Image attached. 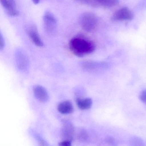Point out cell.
<instances>
[{"mask_svg": "<svg viewBox=\"0 0 146 146\" xmlns=\"http://www.w3.org/2000/svg\"><path fill=\"white\" fill-rule=\"evenodd\" d=\"M119 4V0H93V5L101 6L105 7H112Z\"/></svg>", "mask_w": 146, "mask_h": 146, "instance_id": "cell-11", "label": "cell"}, {"mask_svg": "<svg viewBox=\"0 0 146 146\" xmlns=\"http://www.w3.org/2000/svg\"><path fill=\"white\" fill-rule=\"evenodd\" d=\"M58 110L62 114H69L73 111L74 108L70 102L66 100L59 104L58 106Z\"/></svg>", "mask_w": 146, "mask_h": 146, "instance_id": "cell-9", "label": "cell"}, {"mask_svg": "<svg viewBox=\"0 0 146 146\" xmlns=\"http://www.w3.org/2000/svg\"><path fill=\"white\" fill-rule=\"evenodd\" d=\"M32 1L35 5H37L40 3V0H32Z\"/></svg>", "mask_w": 146, "mask_h": 146, "instance_id": "cell-18", "label": "cell"}, {"mask_svg": "<svg viewBox=\"0 0 146 146\" xmlns=\"http://www.w3.org/2000/svg\"><path fill=\"white\" fill-rule=\"evenodd\" d=\"M59 145L61 146H71L72 144L70 141L66 140L60 143Z\"/></svg>", "mask_w": 146, "mask_h": 146, "instance_id": "cell-16", "label": "cell"}, {"mask_svg": "<svg viewBox=\"0 0 146 146\" xmlns=\"http://www.w3.org/2000/svg\"><path fill=\"white\" fill-rule=\"evenodd\" d=\"M81 3H83L86 5H93V0H78Z\"/></svg>", "mask_w": 146, "mask_h": 146, "instance_id": "cell-17", "label": "cell"}, {"mask_svg": "<svg viewBox=\"0 0 146 146\" xmlns=\"http://www.w3.org/2000/svg\"><path fill=\"white\" fill-rule=\"evenodd\" d=\"M132 143H135V145H143V142L141 139L139 138L135 137L132 139Z\"/></svg>", "mask_w": 146, "mask_h": 146, "instance_id": "cell-15", "label": "cell"}, {"mask_svg": "<svg viewBox=\"0 0 146 146\" xmlns=\"http://www.w3.org/2000/svg\"><path fill=\"white\" fill-rule=\"evenodd\" d=\"M76 103L78 108L81 110H88L92 106L93 101L90 98L78 99L76 100Z\"/></svg>", "mask_w": 146, "mask_h": 146, "instance_id": "cell-12", "label": "cell"}, {"mask_svg": "<svg viewBox=\"0 0 146 146\" xmlns=\"http://www.w3.org/2000/svg\"><path fill=\"white\" fill-rule=\"evenodd\" d=\"M1 3L10 16L15 17L19 15L16 0H1Z\"/></svg>", "mask_w": 146, "mask_h": 146, "instance_id": "cell-5", "label": "cell"}, {"mask_svg": "<svg viewBox=\"0 0 146 146\" xmlns=\"http://www.w3.org/2000/svg\"><path fill=\"white\" fill-rule=\"evenodd\" d=\"M140 99L143 102L146 104V90L141 92L140 95Z\"/></svg>", "mask_w": 146, "mask_h": 146, "instance_id": "cell-13", "label": "cell"}, {"mask_svg": "<svg viewBox=\"0 0 146 146\" xmlns=\"http://www.w3.org/2000/svg\"><path fill=\"white\" fill-rule=\"evenodd\" d=\"M70 50L78 57H83L90 54L96 49L94 42L83 36H75L69 43Z\"/></svg>", "mask_w": 146, "mask_h": 146, "instance_id": "cell-1", "label": "cell"}, {"mask_svg": "<svg viewBox=\"0 0 146 146\" xmlns=\"http://www.w3.org/2000/svg\"><path fill=\"white\" fill-rule=\"evenodd\" d=\"M134 18L133 13L127 7H123L114 13L111 17L113 21H131Z\"/></svg>", "mask_w": 146, "mask_h": 146, "instance_id": "cell-4", "label": "cell"}, {"mask_svg": "<svg viewBox=\"0 0 146 146\" xmlns=\"http://www.w3.org/2000/svg\"><path fill=\"white\" fill-rule=\"evenodd\" d=\"M107 67V64L104 62L103 63L94 61H87L83 64V67L88 70H94Z\"/></svg>", "mask_w": 146, "mask_h": 146, "instance_id": "cell-10", "label": "cell"}, {"mask_svg": "<svg viewBox=\"0 0 146 146\" xmlns=\"http://www.w3.org/2000/svg\"><path fill=\"white\" fill-rule=\"evenodd\" d=\"M98 23V17L93 13H84L79 18L80 26L86 32L90 33L94 31Z\"/></svg>", "mask_w": 146, "mask_h": 146, "instance_id": "cell-2", "label": "cell"}, {"mask_svg": "<svg viewBox=\"0 0 146 146\" xmlns=\"http://www.w3.org/2000/svg\"><path fill=\"white\" fill-rule=\"evenodd\" d=\"M62 133L66 140L71 141L74 136V128L71 123L69 122H65L63 125Z\"/></svg>", "mask_w": 146, "mask_h": 146, "instance_id": "cell-8", "label": "cell"}, {"mask_svg": "<svg viewBox=\"0 0 146 146\" xmlns=\"http://www.w3.org/2000/svg\"><path fill=\"white\" fill-rule=\"evenodd\" d=\"M28 34L32 42L38 47L43 46V41L42 40L37 30L34 27H31L28 31Z\"/></svg>", "mask_w": 146, "mask_h": 146, "instance_id": "cell-7", "label": "cell"}, {"mask_svg": "<svg viewBox=\"0 0 146 146\" xmlns=\"http://www.w3.org/2000/svg\"><path fill=\"white\" fill-rule=\"evenodd\" d=\"M33 92L35 97L40 102H47L49 99V95L47 91L45 88L40 85L34 86Z\"/></svg>", "mask_w": 146, "mask_h": 146, "instance_id": "cell-6", "label": "cell"}, {"mask_svg": "<svg viewBox=\"0 0 146 146\" xmlns=\"http://www.w3.org/2000/svg\"><path fill=\"white\" fill-rule=\"evenodd\" d=\"M43 26L46 32L49 35H53L56 31L57 21L54 15L47 11L45 13L43 17Z\"/></svg>", "mask_w": 146, "mask_h": 146, "instance_id": "cell-3", "label": "cell"}, {"mask_svg": "<svg viewBox=\"0 0 146 146\" xmlns=\"http://www.w3.org/2000/svg\"><path fill=\"white\" fill-rule=\"evenodd\" d=\"M5 46V41L1 34L0 35V50H2Z\"/></svg>", "mask_w": 146, "mask_h": 146, "instance_id": "cell-14", "label": "cell"}]
</instances>
